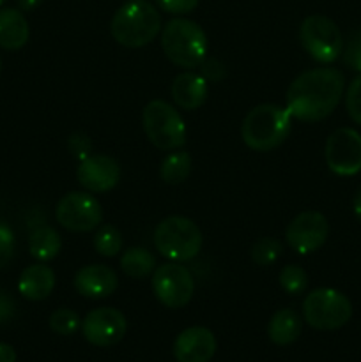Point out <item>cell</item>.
Masks as SVG:
<instances>
[{"instance_id":"cell-1","label":"cell","mask_w":361,"mask_h":362,"mask_svg":"<svg viewBox=\"0 0 361 362\" xmlns=\"http://www.w3.org/2000/svg\"><path fill=\"white\" fill-rule=\"evenodd\" d=\"M345 88V76L336 67H315L289 85L285 101L290 115L301 122H319L331 115Z\"/></svg>"},{"instance_id":"cell-2","label":"cell","mask_w":361,"mask_h":362,"mask_svg":"<svg viewBox=\"0 0 361 362\" xmlns=\"http://www.w3.org/2000/svg\"><path fill=\"white\" fill-rule=\"evenodd\" d=\"M159 11L147 0H130L122 4L110 21V34L126 48H142L161 32Z\"/></svg>"},{"instance_id":"cell-3","label":"cell","mask_w":361,"mask_h":362,"mask_svg":"<svg viewBox=\"0 0 361 362\" xmlns=\"http://www.w3.org/2000/svg\"><path fill=\"white\" fill-rule=\"evenodd\" d=\"M292 129V115L283 106L265 105L255 106L244 117L241 136L246 147L255 152H269L278 148Z\"/></svg>"},{"instance_id":"cell-4","label":"cell","mask_w":361,"mask_h":362,"mask_svg":"<svg viewBox=\"0 0 361 362\" xmlns=\"http://www.w3.org/2000/svg\"><path fill=\"white\" fill-rule=\"evenodd\" d=\"M161 48L170 62L184 69H193L207 55L209 41L197 21L173 18L161 28Z\"/></svg>"},{"instance_id":"cell-5","label":"cell","mask_w":361,"mask_h":362,"mask_svg":"<svg viewBox=\"0 0 361 362\" xmlns=\"http://www.w3.org/2000/svg\"><path fill=\"white\" fill-rule=\"evenodd\" d=\"M154 247L170 262H190L200 253L202 232L191 219L183 216L165 218L154 228Z\"/></svg>"},{"instance_id":"cell-6","label":"cell","mask_w":361,"mask_h":362,"mask_svg":"<svg viewBox=\"0 0 361 362\" xmlns=\"http://www.w3.org/2000/svg\"><path fill=\"white\" fill-rule=\"evenodd\" d=\"M149 141L159 151H177L186 144V124L180 113L163 99L147 103L142 113Z\"/></svg>"},{"instance_id":"cell-7","label":"cell","mask_w":361,"mask_h":362,"mask_svg":"<svg viewBox=\"0 0 361 362\" xmlns=\"http://www.w3.org/2000/svg\"><path fill=\"white\" fill-rule=\"evenodd\" d=\"M303 317L317 331H336L353 317V304L335 288L311 290L303 300Z\"/></svg>"},{"instance_id":"cell-8","label":"cell","mask_w":361,"mask_h":362,"mask_svg":"<svg viewBox=\"0 0 361 362\" xmlns=\"http://www.w3.org/2000/svg\"><path fill=\"white\" fill-rule=\"evenodd\" d=\"M299 41L304 52L319 64H333L343 52L338 25L322 14L304 18L299 27Z\"/></svg>"},{"instance_id":"cell-9","label":"cell","mask_w":361,"mask_h":362,"mask_svg":"<svg viewBox=\"0 0 361 362\" xmlns=\"http://www.w3.org/2000/svg\"><path fill=\"white\" fill-rule=\"evenodd\" d=\"M152 292L168 310H180L193 299L195 279L180 262H168L152 272Z\"/></svg>"},{"instance_id":"cell-10","label":"cell","mask_w":361,"mask_h":362,"mask_svg":"<svg viewBox=\"0 0 361 362\" xmlns=\"http://www.w3.org/2000/svg\"><path fill=\"white\" fill-rule=\"evenodd\" d=\"M55 218L69 232H92L103 223V209L88 191H71L57 204Z\"/></svg>"},{"instance_id":"cell-11","label":"cell","mask_w":361,"mask_h":362,"mask_svg":"<svg viewBox=\"0 0 361 362\" xmlns=\"http://www.w3.org/2000/svg\"><path fill=\"white\" fill-rule=\"evenodd\" d=\"M326 165L340 177L361 172V134L353 127H338L329 134L324 148Z\"/></svg>"},{"instance_id":"cell-12","label":"cell","mask_w":361,"mask_h":362,"mask_svg":"<svg viewBox=\"0 0 361 362\" xmlns=\"http://www.w3.org/2000/svg\"><path fill=\"white\" fill-rule=\"evenodd\" d=\"M329 237V223L319 211L299 212L289 223L285 232L287 244L299 255H311L321 250Z\"/></svg>"},{"instance_id":"cell-13","label":"cell","mask_w":361,"mask_h":362,"mask_svg":"<svg viewBox=\"0 0 361 362\" xmlns=\"http://www.w3.org/2000/svg\"><path fill=\"white\" fill-rule=\"evenodd\" d=\"M127 329L126 317L115 308H96L81 322L84 338L94 346L117 345Z\"/></svg>"},{"instance_id":"cell-14","label":"cell","mask_w":361,"mask_h":362,"mask_svg":"<svg viewBox=\"0 0 361 362\" xmlns=\"http://www.w3.org/2000/svg\"><path fill=\"white\" fill-rule=\"evenodd\" d=\"M76 179L88 193H108L119 184L120 165L112 156L91 154L78 165Z\"/></svg>"},{"instance_id":"cell-15","label":"cell","mask_w":361,"mask_h":362,"mask_svg":"<svg viewBox=\"0 0 361 362\" xmlns=\"http://www.w3.org/2000/svg\"><path fill=\"white\" fill-rule=\"evenodd\" d=\"M216 352V338L205 327H188L173 341L177 362H209Z\"/></svg>"},{"instance_id":"cell-16","label":"cell","mask_w":361,"mask_h":362,"mask_svg":"<svg viewBox=\"0 0 361 362\" xmlns=\"http://www.w3.org/2000/svg\"><path fill=\"white\" fill-rule=\"evenodd\" d=\"M73 285L76 292L87 299H105L115 292L119 278L108 265L92 264L85 265L74 274Z\"/></svg>"},{"instance_id":"cell-17","label":"cell","mask_w":361,"mask_h":362,"mask_svg":"<svg viewBox=\"0 0 361 362\" xmlns=\"http://www.w3.org/2000/svg\"><path fill=\"white\" fill-rule=\"evenodd\" d=\"M209 83L200 73L186 71V73L177 74L172 83V99L179 108L197 110L207 101Z\"/></svg>"},{"instance_id":"cell-18","label":"cell","mask_w":361,"mask_h":362,"mask_svg":"<svg viewBox=\"0 0 361 362\" xmlns=\"http://www.w3.org/2000/svg\"><path fill=\"white\" fill-rule=\"evenodd\" d=\"M55 288V272L45 262L28 265L20 276L18 292L27 300H45Z\"/></svg>"},{"instance_id":"cell-19","label":"cell","mask_w":361,"mask_h":362,"mask_svg":"<svg viewBox=\"0 0 361 362\" xmlns=\"http://www.w3.org/2000/svg\"><path fill=\"white\" fill-rule=\"evenodd\" d=\"M30 35L28 21L20 9L2 7L0 9V48L16 52L23 48Z\"/></svg>"},{"instance_id":"cell-20","label":"cell","mask_w":361,"mask_h":362,"mask_svg":"<svg viewBox=\"0 0 361 362\" xmlns=\"http://www.w3.org/2000/svg\"><path fill=\"white\" fill-rule=\"evenodd\" d=\"M301 329H303V322L299 315L292 308H283L276 311L269 320L268 336L275 345L287 346L292 345L299 338Z\"/></svg>"},{"instance_id":"cell-21","label":"cell","mask_w":361,"mask_h":362,"mask_svg":"<svg viewBox=\"0 0 361 362\" xmlns=\"http://www.w3.org/2000/svg\"><path fill=\"white\" fill-rule=\"evenodd\" d=\"M62 250V237L48 225H38L28 235V251L38 262H50L59 257Z\"/></svg>"},{"instance_id":"cell-22","label":"cell","mask_w":361,"mask_h":362,"mask_svg":"<svg viewBox=\"0 0 361 362\" xmlns=\"http://www.w3.org/2000/svg\"><path fill=\"white\" fill-rule=\"evenodd\" d=\"M156 257L145 247H130L120 257V269L127 278L144 279L156 271Z\"/></svg>"},{"instance_id":"cell-23","label":"cell","mask_w":361,"mask_h":362,"mask_svg":"<svg viewBox=\"0 0 361 362\" xmlns=\"http://www.w3.org/2000/svg\"><path fill=\"white\" fill-rule=\"evenodd\" d=\"M191 168H193V159H191L190 152L176 151L170 152L161 161L159 175H161L163 182L177 186V184H183L184 180H188Z\"/></svg>"},{"instance_id":"cell-24","label":"cell","mask_w":361,"mask_h":362,"mask_svg":"<svg viewBox=\"0 0 361 362\" xmlns=\"http://www.w3.org/2000/svg\"><path fill=\"white\" fill-rule=\"evenodd\" d=\"M122 233L112 225L99 226L94 235V247L101 257H117L122 251Z\"/></svg>"},{"instance_id":"cell-25","label":"cell","mask_w":361,"mask_h":362,"mask_svg":"<svg viewBox=\"0 0 361 362\" xmlns=\"http://www.w3.org/2000/svg\"><path fill=\"white\" fill-rule=\"evenodd\" d=\"M251 260L258 267H269L283 253V246L276 237H262L251 246Z\"/></svg>"},{"instance_id":"cell-26","label":"cell","mask_w":361,"mask_h":362,"mask_svg":"<svg viewBox=\"0 0 361 362\" xmlns=\"http://www.w3.org/2000/svg\"><path fill=\"white\" fill-rule=\"evenodd\" d=\"M280 286L289 296H301L308 288V274L301 265L289 264L280 271L278 276Z\"/></svg>"},{"instance_id":"cell-27","label":"cell","mask_w":361,"mask_h":362,"mask_svg":"<svg viewBox=\"0 0 361 362\" xmlns=\"http://www.w3.org/2000/svg\"><path fill=\"white\" fill-rule=\"evenodd\" d=\"M81 327V320L76 311L69 308H59L50 315V329L60 336H73Z\"/></svg>"},{"instance_id":"cell-28","label":"cell","mask_w":361,"mask_h":362,"mask_svg":"<svg viewBox=\"0 0 361 362\" xmlns=\"http://www.w3.org/2000/svg\"><path fill=\"white\" fill-rule=\"evenodd\" d=\"M345 108L350 119L361 126V73L350 81L345 94Z\"/></svg>"},{"instance_id":"cell-29","label":"cell","mask_w":361,"mask_h":362,"mask_svg":"<svg viewBox=\"0 0 361 362\" xmlns=\"http://www.w3.org/2000/svg\"><path fill=\"white\" fill-rule=\"evenodd\" d=\"M14 255V232L7 223L0 221V269L6 267Z\"/></svg>"},{"instance_id":"cell-30","label":"cell","mask_w":361,"mask_h":362,"mask_svg":"<svg viewBox=\"0 0 361 362\" xmlns=\"http://www.w3.org/2000/svg\"><path fill=\"white\" fill-rule=\"evenodd\" d=\"M343 60H345V64L350 69L360 71L361 73V28L357 32H354L353 37H350L345 53H343Z\"/></svg>"},{"instance_id":"cell-31","label":"cell","mask_w":361,"mask_h":362,"mask_svg":"<svg viewBox=\"0 0 361 362\" xmlns=\"http://www.w3.org/2000/svg\"><path fill=\"white\" fill-rule=\"evenodd\" d=\"M67 148H69L71 154L76 159H85L87 156L92 154V141L87 134L76 133L67 140Z\"/></svg>"},{"instance_id":"cell-32","label":"cell","mask_w":361,"mask_h":362,"mask_svg":"<svg viewBox=\"0 0 361 362\" xmlns=\"http://www.w3.org/2000/svg\"><path fill=\"white\" fill-rule=\"evenodd\" d=\"M158 7L168 14H190L198 6V0H156Z\"/></svg>"},{"instance_id":"cell-33","label":"cell","mask_w":361,"mask_h":362,"mask_svg":"<svg viewBox=\"0 0 361 362\" xmlns=\"http://www.w3.org/2000/svg\"><path fill=\"white\" fill-rule=\"evenodd\" d=\"M200 74L207 81H219L225 78V66L218 59H204L200 64Z\"/></svg>"},{"instance_id":"cell-34","label":"cell","mask_w":361,"mask_h":362,"mask_svg":"<svg viewBox=\"0 0 361 362\" xmlns=\"http://www.w3.org/2000/svg\"><path fill=\"white\" fill-rule=\"evenodd\" d=\"M16 313V303L7 292L0 290V324L11 320Z\"/></svg>"},{"instance_id":"cell-35","label":"cell","mask_w":361,"mask_h":362,"mask_svg":"<svg viewBox=\"0 0 361 362\" xmlns=\"http://www.w3.org/2000/svg\"><path fill=\"white\" fill-rule=\"evenodd\" d=\"M0 362H16V350L7 343H0Z\"/></svg>"},{"instance_id":"cell-36","label":"cell","mask_w":361,"mask_h":362,"mask_svg":"<svg viewBox=\"0 0 361 362\" xmlns=\"http://www.w3.org/2000/svg\"><path fill=\"white\" fill-rule=\"evenodd\" d=\"M18 7H20V11H25V13H28V11H35L39 6L42 4V0H16Z\"/></svg>"},{"instance_id":"cell-37","label":"cell","mask_w":361,"mask_h":362,"mask_svg":"<svg viewBox=\"0 0 361 362\" xmlns=\"http://www.w3.org/2000/svg\"><path fill=\"white\" fill-rule=\"evenodd\" d=\"M353 211H354V216H356V218H357V221H361V186L357 187V191H356V193H354Z\"/></svg>"},{"instance_id":"cell-38","label":"cell","mask_w":361,"mask_h":362,"mask_svg":"<svg viewBox=\"0 0 361 362\" xmlns=\"http://www.w3.org/2000/svg\"><path fill=\"white\" fill-rule=\"evenodd\" d=\"M6 2H7V0H0V7H2Z\"/></svg>"},{"instance_id":"cell-39","label":"cell","mask_w":361,"mask_h":362,"mask_svg":"<svg viewBox=\"0 0 361 362\" xmlns=\"http://www.w3.org/2000/svg\"><path fill=\"white\" fill-rule=\"evenodd\" d=\"M0 73H2V59H0Z\"/></svg>"}]
</instances>
